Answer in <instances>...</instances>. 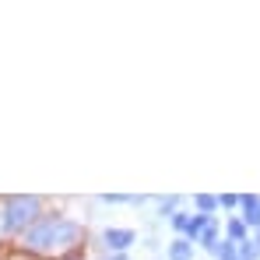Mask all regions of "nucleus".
<instances>
[{"instance_id":"nucleus-1","label":"nucleus","mask_w":260,"mask_h":260,"mask_svg":"<svg viewBox=\"0 0 260 260\" xmlns=\"http://www.w3.org/2000/svg\"><path fill=\"white\" fill-rule=\"evenodd\" d=\"M85 239V225L67 215H43L25 236L21 246L32 253H67Z\"/></svg>"},{"instance_id":"nucleus-2","label":"nucleus","mask_w":260,"mask_h":260,"mask_svg":"<svg viewBox=\"0 0 260 260\" xmlns=\"http://www.w3.org/2000/svg\"><path fill=\"white\" fill-rule=\"evenodd\" d=\"M39 218H43V201L39 197H7L4 211H0V232L25 236Z\"/></svg>"},{"instance_id":"nucleus-3","label":"nucleus","mask_w":260,"mask_h":260,"mask_svg":"<svg viewBox=\"0 0 260 260\" xmlns=\"http://www.w3.org/2000/svg\"><path fill=\"white\" fill-rule=\"evenodd\" d=\"M102 243H106V250H113V253H127L130 246L137 243V232H134V229H120V225H109V229L102 232Z\"/></svg>"},{"instance_id":"nucleus-4","label":"nucleus","mask_w":260,"mask_h":260,"mask_svg":"<svg viewBox=\"0 0 260 260\" xmlns=\"http://www.w3.org/2000/svg\"><path fill=\"white\" fill-rule=\"evenodd\" d=\"M239 204H243V225L246 229H260V197L246 193V197H239Z\"/></svg>"},{"instance_id":"nucleus-5","label":"nucleus","mask_w":260,"mask_h":260,"mask_svg":"<svg viewBox=\"0 0 260 260\" xmlns=\"http://www.w3.org/2000/svg\"><path fill=\"white\" fill-rule=\"evenodd\" d=\"M208 221H211L208 215H190L186 229H183V239H186V243H197V236H201V232L208 229Z\"/></svg>"},{"instance_id":"nucleus-6","label":"nucleus","mask_w":260,"mask_h":260,"mask_svg":"<svg viewBox=\"0 0 260 260\" xmlns=\"http://www.w3.org/2000/svg\"><path fill=\"white\" fill-rule=\"evenodd\" d=\"M169 260H193V243H186L183 236L169 243Z\"/></svg>"},{"instance_id":"nucleus-7","label":"nucleus","mask_w":260,"mask_h":260,"mask_svg":"<svg viewBox=\"0 0 260 260\" xmlns=\"http://www.w3.org/2000/svg\"><path fill=\"white\" fill-rule=\"evenodd\" d=\"M193 204H197V215H208V218H211V211L218 208V197H211V193H197V197H193Z\"/></svg>"},{"instance_id":"nucleus-8","label":"nucleus","mask_w":260,"mask_h":260,"mask_svg":"<svg viewBox=\"0 0 260 260\" xmlns=\"http://www.w3.org/2000/svg\"><path fill=\"white\" fill-rule=\"evenodd\" d=\"M236 253H239V260H257L260 257V250H257V243L246 236L243 243H236Z\"/></svg>"},{"instance_id":"nucleus-9","label":"nucleus","mask_w":260,"mask_h":260,"mask_svg":"<svg viewBox=\"0 0 260 260\" xmlns=\"http://www.w3.org/2000/svg\"><path fill=\"white\" fill-rule=\"evenodd\" d=\"M246 236H250V232H246L243 218H232V221H229V239H232V243H243Z\"/></svg>"},{"instance_id":"nucleus-10","label":"nucleus","mask_w":260,"mask_h":260,"mask_svg":"<svg viewBox=\"0 0 260 260\" xmlns=\"http://www.w3.org/2000/svg\"><path fill=\"white\" fill-rule=\"evenodd\" d=\"M211 253H215L218 260H239V253H236V243H232V239H229V243H218Z\"/></svg>"},{"instance_id":"nucleus-11","label":"nucleus","mask_w":260,"mask_h":260,"mask_svg":"<svg viewBox=\"0 0 260 260\" xmlns=\"http://www.w3.org/2000/svg\"><path fill=\"white\" fill-rule=\"evenodd\" d=\"M197 243H204L208 250H215V246H218V229H215V221H208V229L197 236Z\"/></svg>"},{"instance_id":"nucleus-12","label":"nucleus","mask_w":260,"mask_h":260,"mask_svg":"<svg viewBox=\"0 0 260 260\" xmlns=\"http://www.w3.org/2000/svg\"><path fill=\"white\" fill-rule=\"evenodd\" d=\"M176 204H179V197H162V201H158V215H162V218H166V215L173 218L176 215Z\"/></svg>"},{"instance_id":"nucleus-13","label":"nucleus","mask_w":260,"mask_h":260,"mask_svg":"<svg viewBox=\"0 0 260 260\" xmlns=\"http://www.w3.org/2000/svg\"><path fill=\"white\" fill-rule=\"evenodd\" d=\"M186 221H190V215H183V211H176V215L169 218V225H173L176 232H183V229H186Z\"/></svg>"},{"instance_id":"nucleus-14","label":"nucleus","mask_w":260,"mask_h":260,"mask_svg":"<svg viewBox=\"0 0 260 260\" xmlns=\"http://www.w3.org/2000/svg\"><path fill=\"white\" fill-rule=\"evenodd\" d=\"M239 204V197L236 193H225V197H218V208H236Z\"/></svg>"},{"instance_id":"nucleus-15","label":"nucleus","mask_w":260,"mask_h":260,"mask_svg":"<svg viewBox=\"0 0 260 260\" xmlns=\"http://www.w3.org/2000/svg\"><path fill=\"white\" fill-rule=\"evenodd\" d=\"M250 239H253V243H257V250H260V229H257V236H250Z\"/></svg>"},{"instance_id":"nucleus-16","label":"nucleus","mask_w":260,"mask_h":260,"mask_svg":"<svg viewBox=\"0 0 260 260\" xmlns=\"http://www.w3.org/2000/svg\"><path fill=\"white\" fill-rule=\"evenodd\" d=\"M67 260H78V257H67Z\"/></svg>"}]
</instances>
